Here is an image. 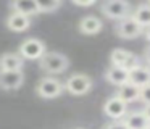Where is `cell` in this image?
I'll list each match as a JSON object with an SVG mask.
<instances>
[{"instance_id": "7c38bea8", "label": "cell", "mask_w": 150, "mask_h": 129, "mask_svg": "<svg viewBox=\"0 0 150 129\" xmlns=\"http://www.w3.org/2000/svg\"><path fill=\"white\" fill-rule=\"evenodd\" d=\"M103 28V23L97 18V16H84L79 23V31L82 34H87V35H92V34H98Z\"/></svg>"}, {"instance_id": "277c9868", "label": "cell", "mask_w": 150, "mask_h": 129, "mask_svg": "<svg viewBox=\"0 0 150 129\" xmlns=\"http://www.w3.org/2000/svg\"><path fill=\"white\" fill-rule=\"evenodd\" d=\"M18 53L26 60H39L45 53V44L39 39H26L24 42H21Z\"/></svg>"}, {"instance_id": "ac0fdd59", "label": "cell", "mask_w": 150, "mask_h": 129, "mask_svg": "<svg viewBox=\"0 0 150 129\" xmlns=\"http://www.w3.org/2000/svg\"><path fill=\"white\" fill-rule=\"evenodd\" d=\"M129 55H131V52L126 50V48H115L110 55V61H111V64H120V66H123Z\"/></svg>"}, {"instance_id": "5b68a950", "label": "cell", "mask_w": 150, "mask_h": 129, "mask_svg": "<svg viewBox=\"0 0 150 129\" xmlns=\"http://www.w3.org/2000/svg\"><path fill=\"white\" fill-rule=\"evenodd\" d=\"M37 95L42 99H55L63 92V84L57 77H44L36 86Z\"/></svg>"}, {"instance_id": "7a4b0ae2", "label": "cell", "mask_w": 150, "mask_h": 129, "mask_svg": "<svg viewBox=\"0 0 150 129\" xmlns=\"http://www.w3.org/2000/svg\"><path fill=\"white\" fill-rule=\"evenodd\" d=\"M102 13L110 19H124L131 15V5L127 0H105L102 5Z\"/></svg>"}, {"instance_id": "484cf974", "label": "cell", "mask_w": 150, "mask_h": 129, "mask_svg": "<svg viewBox=\"0 0 150 129\" xmlns=\"http://www.w3.org/2000/svg\"><path fill=\"white\" fill-rule=\"evenodd\" d=\"M145 39L150 42V26H145Z\"/></svg>"}, {"instance_id": "9a60e30c", "label": "cell", "mask_w": 150, "mask_h": 129, "mask_svg": "<svg viewBox=\"0 0 150 129\" xmlns=\"http://www.w3.org/2000/svg\"><path fill=\"white\" fill-rule=\"evenodd\" d=\"M139 94H140V87L134 86L132 82H126L123 86H118L116 97H120L123 102L129 103V102H134V100L139 99Z\"/></svg>"}, {"instance_id": "6da1fadb", "label": "cell", "mask_w": 150, "mask_h": 129, "mask_svg": "<svg viewBox=\"0 0 150 129\" xmlns=\"http://www.w3.org/2000/svg\"><path fill=\"white\" fill-rule=\"evenodd\" d=\"M39 66L42 71L49 74H62L68 69L69 60L58 52H45L39 58Z\"/></svg>"}, {"instance_id": "603a6c76", "label": "cell", "mask_w": 150, "mask_h": 129, "mask_svg": "<svg viewBox=\"0 0 150 129\" xmlns=\"http://www.w3.org/2000/svg\"><path fill=\"white\" fill-rule=\"evenodd\" d=\"M73 2L79 6H91V5H94L97 0H73Z\"/></svg>"}, {"instance_id": "4316f807", "label": "cell", "mask_w": 150, "mask_h": 129, "mask_svg": "<svg viewBox=\"0 0 150 129\" xmlns=\"http://www.w3.org/2000/svg\"><path fill=\"white\" fill-rule=\"evenodd\" d=\"M145 68H147V71H149V74H150V63H147V64H145Z\"/></svg>"}, {"instance_id": "9c48e42d", "label": "cell", "mask_w": 150, "mask_h": 129, "mask_svg": "<svg viewBox=\"0 0 150 129\" xmlns=\"http://www.w3.org/2000/svg\"><path fill=\"white\" fill-rule=\"evenodd\" d=\"M105 77L113 86H123V84L129 82V69L120 66V64H111L105 73Z\"/></svg>"}, {"instance_id": "4fadbf2b", "label": "cell", "mask_w": 150, "mask_h": 129, "mask_svg": "<svg viewBox=\"0 0 150 129\" xmlns=\"http://www.w3.org/2000/svg\"><path fill=\"white\" fill-rule=\"evenodd\" d=\"M129 82H132L137 87H144L145 84H150V74L145 66L137 64L132 69H129Z\"/></svg>"}, {"instance_id": "8992f818", "label": "cell", "mask_w": 150, "mask_h": 129, "mask_svg": "<svg viewBox=\"0 0 150 129\" xmlns=\"http://www.w3.org/2000/svg\"><path fill=\"white\" fill-rule=\"evenodd\" d=\"M116 34L123 39H134L137 35H140L144 32V28L132 18V16H127L124 19H120V23L116 24Z\"/></svg>"}, {"instance_id": "e0dca14e", "label": "cell", "mask_w": 150, "mask_h": 129, "mask_svg": "<svg viewBox=\"0 0 150 129\" xmlns=\"http://www.w3.org/2000/svg\"><path fill=\"white\" fill-rule=\"evenodd\" d=\"M132 16L142 28L150 26V3H142L132 11Z\"/></svg>"}, {"instance_id": "7402d4cb", "label": "cell", "mask_w": 150, "mask_h": 129, "mask_svg": "<svg viewBox=\"0 0 150 129\" xmlns=\"http://www.w3.org/2000/svg\"><path fill=\"white\" fill-rule=\"evenodd\" d=\"M137 64H140V63H139V58H137L134 53H131L129 57H127V60L124 61L123 66H124V68H127V69H132V68H134V66H137Z\"/></svg>"}, {"instance_id": "52a82bcc", "label": "cell", "mask_w": 150, "mask_h": 129, "mask_svg": "<svg viewBox=\"0 0 150 129\" xmlns=\"http://www.w3.org/2000/svg\"><path fill=\"white\" fill-rule=\"evenodd\" d=\"M24 74L23 69L16 71H4L0 69V89L4 90H16L23 86Z\"/></svg>"}, {"instance_id": "f546056e", "label": "cell", "mask_w": 150, "mask_h": 129, "mask_svg": "<svg viewBox=\"0 0 150 129\" xmlns=\"http://www.w3.org/2000/svg\"><path fill=\"white\" fill-rule=\"evenodd\" d=\"M149 3H150V0H149Z\"/></svg>"}, {"instance_id": "8fae6325", "label": "cell", "mask_w": 150, "mask_h": 129, "mask_svg": "<svg viewBox=\"0 0 150 129\" xmlns=\"http://www.w3.org/2000/svg\"><path fill=\"white\" fill-rule=\"evenodd\" d=\"M24 61L20 53H4L0 57V69L4 71H16L23 69Z\"/></svg>"}, {"instance_id": "f1b7e54d", "label": "cell", "mask_w": 150, "mask_h": 129, "mask_svg": "<svg viewBox=\"0 0 150 129\" xmlns=\"http://www.w3.org/2000/svg\"><path fill=\"white\" fill-rule=\"evenodd\" d=\"M74 129H84V128H74Z\"/></svg>"}, {"instance_id": "d6986e66", "label": "cell", "mask_w": 150, "mask_h": 129, "mask_svg": "<svg viewBox=\"0 0 150 129\" xmlns=\"http://www.w3.org/2000/svg\"><path fill=\"white\" fill-rule=\"evenodd\" d=\"M36 5L39 13H50L60 6V0H36Z\"/></svg>"}, {"instance_id": "5bb4252c", "label": "cell", "mask_w": 150, "mask_h": 129, "mask_svg": "<svg viewBox=\"0 0 150 129\" xmlns=\"http://www.w3.org/2000/svg\"><path fill=\"white\" fill-rule=\"evenodd\" d=\"M123 123L126 124L127 129H145L149 121L147 118L144 116L142 111H131V113H126L123 118Z\"/></svg>"}, {"instance_id": "2e32d148", "label": "cell", "mask_w": 150, "mask_h": 129, "mask_svg": "<svg viewBox=\"0 0 150 129\" xmlns=\"http://www.w3.org/2000/svg\"><path fill=\"white\" fill-rule=\"evenodd\" d=\"M11 6H13V11L23 13V15H28V16L39 15L36 0H11Z\"/></svg>"}, {"instance_id": "83f0119b", "label": "cell", "mask_w": 150, "mask_h": 129, "mask_svg": "<svg viewBox=\"0 0 150 129\" xmlns=\"http://www.w3.org/2000/svg\"><path fill=\"white\" fill-rule=\"evenodd\" d=\"M145 129H150V123H149V124H147V128Z\"/></svg>"}, {"instance_id": "ffe728a7", "label": "cell", "mask_w": 150, "mask_h": 129, "mask_svg": "<svg viewBox=\"0 0 150 129\" xmlns=\"http://www.w3.org/2000/svg\"><path fill=\"white\" fill-rule=\"evenodd\" d=\"M139 99L142 100L144 103H150V84H145L144 87H140Z\"/></svg>"}, {"instance_id": "30bf717a", "label": "cell", "mask_w": 150, "mask_h": 129, "mask_svg": "<svg viewBox=\"0 0 150 129\" xmlns=\"http://www.w3.org/2000/svg\"><path fill=\"white\" fill-rule=\"evenodd\" d=\"M7 26H8V29L13 31V32H24L26 29H29V26H31V16L13 11V13H10L8 18H7Z\"/></svg>"}, {"instance_id": "d4e9b609", "label": "cell", "mask_w": 150, "mask_h": 129, "mask_svg": "<svg viewBox=\"0 0 150 129\" xmlns=\"http://www.w3.org/2000/svg\"><path fill=\"white\" fill-rule=\"evenodd\" d=\"M144 60H145L147 63H150V47H147L145 52H144Z\"/></svg>"}, {"instance_id": "3957f363", "label": "cell", "mask_w": 150, "mask_h": 129, "mask_svg": "<svg viewBox=\"0 0 150 129\" xmlns=\"http://www.w3.org/2000/svg\"><path fill=\"white\" fill-rule=\"evenodd\" d=\"M91 87H92V79L87 74L76 73L66 79L63 89H66L73 95H84V94H87L91 90Z\"/></svg>"}, {"instance_id": "44dd1931", "label": "cell", "mask_w": 150, "mask_h": 129, "mask_svg": "<svg viewBox=\"0 0 150 129\" xmlns=\"http://www.w3.org/2000/svg\"><path fill=\"white\" fill-rule=\"evenodd\" d=\"M102 129H127V128L123 123V119H113V121L108 123V124H103Z\"/></svg>"}, {"instance_id": "cb8c5ba5", "label": "cell", "mask_w": 150, "mask_h": 129, "mask_svg": "<svg viewBox=\"0 0 150 129\" xmlns=\"http://www.w3.org/2000/svg\"><path fill=\"white\" fill-rule=\"evenodd\" d=\"M144 116L147 118V121L150 123V103H145V108H144Z\"/></svg>"}, {"instance_id": "ba28073f", "label": "cell", "mask_w": 150, "mask_h": 129, "mask_svg": "<svg viewBox=\"0 0 150 129\" xmlns=\"http://www.w3.org/2000/svg\"><path fill=\"white\" fill-rule=\"evenodd\" d=\"M103 113L111 119H123L124 115L127 113V103L123 102L120 97L113 95L105 102L103 105Z\"/></svg>"}]
</instances>
